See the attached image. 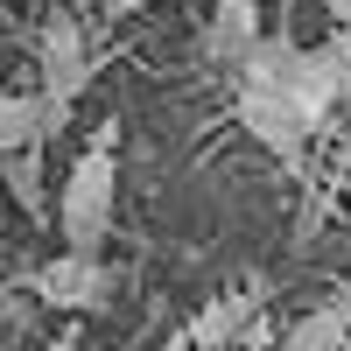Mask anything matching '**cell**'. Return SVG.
<instances>
[{
	"instance_id": "cell-1",
	"label": "cell",
	"mask_w": 351,
	"mask_h": 351,
	"mask_svg": "<svg viewBox=\"0 0 351 351\" xmlns=\"http://www.w3.org/2000/svg\"><path fill=\"white\" fill-rule=\"evenodd\" d=\"M112 134H120V127H99V141L71 162L64 197H56L64 246H77V253H99V239L112 232V204H120V162H112Z\"/></svg>"
},
{
	"instance_id": "cell-2",
	"label": "cell",
	"mask_w": 351,
	"mask_h": 351,
	"mask_svg": "<svg viewBox=\"0 0 351 351\" xmlns=\"http://www.w3.org/2000/svg\"><path fill=\"white\" fill-rule=\"evenodd\" d=\"M36 64H43V134H56L71 120V106L84 99V84H92V49H84V28L71 14H49L43 21Z\"/></svg>"
},
{
	"instance_id": "cell-3",
	"label": "cell",
	"mask_w": 351,
	"mask_h": 351,
	"mask_svg": "<svg viewBox=\"0 0 351 351\" xmlns=\"http://www.w3.org/2000/svg\"><path fill=\"white\" fill-rule=\"evenodd\" d=\"M28 288H36V302H43V309L92 316V309H106V302H112V267H106L99 253H77V246H64L56 260H43V267L28 274Z\"/></svg>"
},
{
	"instance_id": "cell-4",
	"label": "cell",
	"mask_w": 351,
	"mask_h": 351,
	"mask_svg": "<svg viewBox=\"0 0 351 351\" xmlns=\"http://www.w3.org/2000/svg\"><path fill=\"white\" fill-rule=\"evenodd\" d=\"M239 127L260 141L267 155H281V162H302V148H309V134L324 127L309 106H295L288 92H274V84H239Z\"/></svg>"
},
{
	"instance_id": "cell-5",
	"label": "cell",
	"mask_w": 351,
	"mask_h": 351,
	"mask_svg": "<svg viewBox=\"0 0 351 351\" xmlns=\"http://www.w3.org/2000/svg\"><path fill=\"white\" fill-rule=\"evenodd\" d=\"M190 344L197 351H239V344H260V295L239 288V295H218L197 309L190 324Z\"/></svg>"
},
{
	"instance_id": "cell-6",
	"label": "cell",
	"mask_w": 351,
	"mask_h": 351,
	"mask_svg": "<svg viewBox=\"0 0 351 351\" xmlns=\"http://www.w3.org/2000/svg\"><path fill=\"white\" fill-rule=\"evenodd\" d=\"M253 43H260V8L253 0H218L211 28H204V56L211 64H246Z\"/></svg>"
},
{
	"instance_id": "cell-7",
	"label": "cell",
	"mask_w": 351,
	"mask_h": 351,
	"mask_svg": "<svg viewBox=\"0 0 351 351\" xmlns=\"http://www.w3.org/2000/svg\"><path fill=\"white\" fill-rule=\"evenodd\" d=\"M351 337V302H330V309H309L302 324H288L274 351H344Z\"/></svg>"
},
{
	"instance_id": "cell-8",
	"label": "cell",
	"mask_w": 351,
	"mask_h": 351,
	"mask_svg": "<svg viewBox=\"0 0 351 351\" xmlns=\"http://www.w3.org/2000/svg\"><path fill=\"white\" fill-rule=\"evenodd\" d=\"M43 141V99H0V162Z\"/></svg>"
},
{
	"instance_id": "cell-9",
	"label": "cell",
	"mask_w": 351,
	"mask_h": 351,
	"mask_svg": "<svg viewBox=\"0 0 351 351\" xmlns=\"http://www.w3.org/2000/svg\"><path fill=\"white\" fill-rule=\"evenodd\" d=\"M8 197L21 204V211L43 204V162H36V148H14L8 155Z\"/></svg>"
},
{
	"instance_id": "cell-10",
	"label": "cell",
	"mask_w": 351,
	"mask_h": 351,
	"mask_svg": "<svg viewBox=\"0 0 351 351\" xmlns=\"http://www.w3.org/2000/svg\"><path fill=\"white\" fill-rule=\"evenodd\" d=\"M330 49H337V64H344V99H351V36H337Z\"/></svg>"
},
{
	"instance_id": "cell-11",
	"label": "cell",
	"mask_w": 351,
	"mask_h": 351,
	"mask_svg": "<svg viewBox=\"0 0 351 351\" xmlns=\"http://www.w3.org/2000/svg\"><path fill=\"white\" fill-rule=\"evenodd\" d=\"M324 8L337 14V28H344V36H351V0H324Z\"/></svg>"
},
{
	"instance_id": "cell-12",
	"label": "cell",
	"mask_w": 351,
	"mask_h": 351,
	"mask_svg": "<svg viewBox=\"0 0 351 351\" xmlns=\"http://www.w3.org/2000/svg\"><path fill=\"white\" fill-rule=\"evenodd\" d=\"M148 0H106V14H141Z\"/></svg>"
},
{
	"instance_id": "cell-13",
	"label": "cell",
	"mask_w": 351,
	"mask_h": 351,
	"mask_svg": "<svg viewBox=\"0 0 351 351\" xmlns=\"http://www.w3.org/2000/svg\"><path fill=\"white\" fill-rule=\"evenodd\" d=\"M43 351H77V337H71V330H64V337H49V344H43Z\"/></svg>"
},
{
	"instance_id": "cell-14",
	"label": "cell",
	"mask_w": 351,
	"mask_h": 351,
	"mask_svg": "<svg viewBox=\"0 0 351 351\" xmlns=\"http://www.w3.org/2000/svg\"><path fill=\"white\" fill-rule=\"evenodd\" d=\"M239 351H260V344H239Z\"/></svg>"
}]
</instances>
